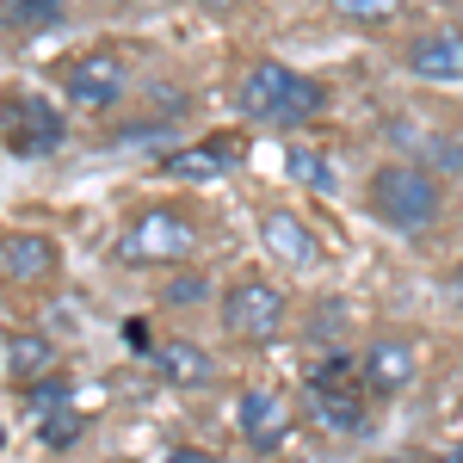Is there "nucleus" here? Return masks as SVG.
<instances>
[{
  "label": "nucleus",
  "instance_id": "f257e3e1",
  "mask_svg": "<svg viewBox=\"0 0 463 463\" xmlns=\"http://www.w3.org/2000/svg\"><path fill=\"white\" fill-rule=\"evenodd\" d=\"M364 211L383 229H395L402 241H420L445 216V174H432L420 161H383L364 185Z\"/></svg>",
  "mask_w": 463,
  "mask_h": 463
},
{
  "label": "nucleus",
  "instance_id": "f03ea898",
  "mask_svg": "<svg viewBox=\"0 0 463 463\" xmlns=\"http://www.w3.org/2000/svg\"><path fill=\"white\" fill-rule=\"evenodd\" d=\"M321 106H327V87L285 69V62H253L235 80V111L266 130H303L309 118H321Z\"/></svg>",
  "mask_w": 463,
  "mask_h": 463
},
{
  "label": "nucleus",
  "instance_id": "7ed1b4c3",
  "mask_svg": "<svg viewBox=\"0 0 463 463\" xmlns=\"http://www.w3.org/2000/svg\"><path fill=\"white\" fill-rule=\"evenodd\" d=\"M198 248V222L174 204H148L124 222V235H118V260H130V266H174L185 253Z\"/></svg>",
  "mask_w": 463,
  "mask_h": 463
},
{
  "label": "nucleus",
  "instance_id": "20e7f679",
  "mask_svg": "<svg viewBox=\"0 0 463 463\" xmlns=\"http://www.w3.org/2000/svg\"><path fill=\"white\" fill-rule=\"evenodd\" d=\"M62 137H69V124H62V111L50 106L43 93L13 87L0 99V143L13 148V155H56Z\"/></svg>",
  "mask_w": 463,
  "mask_h": 463
},
{
  "label": "nucleus",
  "instance_id": "39448f33",
  "mask_svg": "<svg viewBox=\"0 0 463 463\" xmlns=\"http://www.w3.org/2000/svg\"><path fill=\"white\" fill-rule=\"evenodd\" d=\"M285 316H290V303L272 279H235V285L222 290V327H229L235 340L266 346V340L285 334Z\"/></svg>",
  "mask_w": 463,
  "mask_h": 463
},
{
  "label": "nucleus",
  "instance_id": "423d86ee",
  "mask_svg": "<svg viewBox=\"0 0 463 463\" xmlns=\"http://www.w3.org/2000/svg\"><path fill=\"white\" fill-rule=\"evenodd\" d=\"M364 377H358L346 358H327V364H316V377H309V408H316V420L327 432H346V439H358L364 432Z\"/></svg>",
  "mask_w": 463,
  "mask_h": 463
},
{
  "label": "nucleus",
  "instance_id": "0eeeda50",
  "mask_svg": "<svg viewBox=\"0 0 463 463\" xmlns=\"http://www.w3.org/2000/svg\"><path fill=\"white\" fill-rule=\"evenodd\" d=\"M402 69L432 87H463V32L458 25H427L402 43Z\"/></svg>",
  "mask_w": 463,
  "mask_h": 463
},
{
  "label": "nucleus",
  "instance_id": "6e6552de",
  "mask_svg": "<svg viewBox=\"0 0 463 463\" xmlns=\"http://www.w3.org/2000/svg\"><path fill=\"white\" fill-rule=\"evenodd\" d=\"M130 93V62L118 50H87L80 62H69V99L80 111H111Z\"/></svg>",
  "mask_w": 463,
  "mask_h": 463
},
{
  "label": "nucleus",
  "instance_id": "1a4fd4ad",
  "mask_svg": "<svg viewBox=\"0 0 463 463\" xmlns=\"http://www.w3.org/2000/svg\"><path fill=\"white\" fill-rule=\"evenodd\" d=\"M56 266H62V253L50 235H37V229H6L0 235V279L6 285H43V279H56Z\"/></svg>",
  "mask_w": 463,
  "mask_h": 463
},
{
  "label": "nucleus",
  "instance_id": "9d476101",
  "mask_svg": "<svg viewBox=\"0 0 463 463\" xmlns=\"http://www.w3.org/2000/svg\"><path fill=\"white\" fill-rule=\"evenodd\" d=\"M358 377H364V390L371 395H402L414 377H420V353L402 340V334H383V340H371V353L358 364Z\"/></svg>",
  "mask_w": 463,
  "mask_h": 463
},
{
  "label": "nucleus",
  "instance_id": "9b49d317",
  "mask_svg": "<svg viewBox=\"0 0 463 463\" xmlns=\"http://www.w3.org/2000/svg\"><path fill=\"white\" fill-rule=\"evenodd\" d=\"M260 248L272 253L279 266H290V272H309V266L321 260L309 222H303L297 211H279V204H272V211H260Z\"/></svg>",
  "mask_w": 463,
  "mask_h": 463
},
{
  "label": "nucleus",
  "instance_id": "f8f14e48",
  "mask_svg": "<svg viewBox=\"0 0 463 463\" xmlns=\"http://www.w3.org/2000/svg\"><path fill=\"white\" fill-rule=\"evenodd\" d=\"M248 155V143L241 137H204V143H192V148H179V155H167V179H185V185H211V179H222L235 161Z\"/></svg>",
  "mask_w": 463,
  "mask_h": 463
},
{
  "label": "nucleus",
  "instance_id": "ddd939ff",
  "mask_svg": "<svg viewBox=\"0 0 463 463\" xmlns=\"http://www.w3.org/2000/svg\"><path fill=\"white\" fill-rule=\"evenodd\" d=\"M290 432V402L272 390H248L241 395V439L248 451H279Z\"/></svg>",
  "mask_w": 463,
  "mask_h": 463
},
{
  "label": "nucleus",
  "instance_id": "4468645a",
  "mask_svg": "<svg viewBox=\"0 0 463 463\" xmlns=\"http://www.w3.org/2000/svg\"><path fill=\"white\" fill-rule=\"evenodd\" d=\"M390 137L420 167H432V174H463V148L451 143V137H439V130H420V124H408V118H390Z\"/></svg>",
  "mask_w": 463,
  "mask_h": 463
},
{
  "label": "nucleus",
  "instance_id": "2eb2a0df",
  "mask_svg": "<svg viewBox=\"0 0 463 463\" xmlns=\"http://www.w3.org/2000/svg\"><path fill=\"white\" fill-rule=\"evenodd\" d=\"M50 364H56L50 334H37V327H13V334H6V377L37 383V377H50Z\"/></svg>",
  "mask_w": 463,
  "mask_h": 463
},
{
  "label": "nucleus",
  "instance_id": "dca6fc26",
  "mask_svg": "<svg viewBox=\"0 0 463 463\" xmlns=\"http://www.w3.org/2000/svg\"><path fill=\"white\" fill-rule=\"evenodd\" d=\"M155 364H161L167 383H185V390H204V383L216 377L211 353H198V346H185V340H167V346L155 353Z\"/></svg>",
  "mask_w": 463,
  "mask_h": 463
},
{
  "label": "nucleus",
  "instance_id": "f3484780",
  "mask_svg": "<svg viewBox=\"0 0 463 463\" xmlns=\"http://www.w3.org/2000/svg\"><path fill=\"white\" fill-rule=\"evenodd\" d=\"M285 174L297 185H309V192H340V167H334V155H321L309 143H290L285 148Z\"/></svg>",
  "mask_w": 463,
  "mask_h": 463
},
{
  "label": "nucleus",
  "instance_id": "a211bd4d",
  "mask_svg": "<svg viewBox=\"0 0 463 463\" xmlns=\"http://www.w3.org/2000/svg\"><path fill=\"white\" fill-rule=\"evenodd\" d=\"M62 19V0H0V25L6 32H43Z\"/></svg>",
  "mask_w": 463,
  "mask_h": 463
},
{
  "label": "nucleus",
  "instance_id": "6ab92c4d",
  "mask_svg": "<svg viewBox=\"0 0 463 463\" xmlns=\"http://www.w3.org/2000/svg\"><path fill=\"white\" fill-rule=\"evenodd\" d=\"M327 6L346 25H390L395 13H402V0H327Z\"/></svg>",
  "mask_w": 463,
  "mask_h": 463
},
{
  "label": "nucleus",
  "instance_id": "aec40b11",
  "mask_svg": "<svg viewBox=\"0 0 463 463\" xmlns=\"http://www.w3.org/2000/svg\"><path fill=\"white\" fill-rule=\"evenodd\" d=\"M74 427H80V420H74L69 408H56V414L43 420V445H56V451H62V445H74Z\"/></svg>",
  "mask_w": 463,
  "mask_h": 463
},
{
  "label": "nucleus",
  "instance_id": "412c9836",
  "mask_svg": "<svg viewBox=\"0 0 463 463\" xmlns=\"http://www.w3.org/2000/svg\"><path fill=\"white\" fill-rule=\"evenodd\" d=\"M198 297H204V279H192V272L179 285H167V303H198Z\"/></svg>",
  "mask_w": 463,
  "mask_h": 463
},
{
  "label": "nucleus",
  "instance_id": "4be33fe9",
  "mask_svg": "<svg viewBox=\"0 0 463 463\" xmlns=\"http://www.w3.org/2000/svg\"><path fill=\"white\" fill-rule=\"evenodd\" d=\"M167 463H216V458H211V451H198V445H192V451H174Z\"/></svg>",
  "mask_w": 463,
  "mask_h": 463
},
{
  "label": "nucleus",
  "instance_id": "5701e85b",
  "mask_svg": "<svg viewBox=\"0 0 463 463\" xmlns=\"http://www.w3.org/2000/svg\"><path fill=\"white\" fill-rule=\"evenodd\" d=\"M198 6H204V13H235L241 0H198Z\"/></svg>",
  "mask_w": 463,
  "mask_h": 463
},
{
  "label": "nucleus",
  "instance_id": "b1692460",
  "mask_svg": "<svg viewBox=\"0 0 463 463\" xmlns=\"http://www.w3.org/2000/svg\"><path fill=\"white\" fill-rule=\"evenodd\" d=\"M451 297H458V303H463V260H458V266H451Z\"/></svg>",
  "mask_w": 463,
  "mask_h": 463
},
{
  "label": "nucleus",
  "instance_id": "393cba45",
  "mask_svg": "<svg viewBox=\"0 0 463 463\" xmlns=\"http://www.w3.org/2000/svg\"><path fill=\"white\" fill-rule=\"evenodd\" d=\"M458 463H463V445H458Z\"/></svg>",
  "mask_w": 463,
  "mask_h": 463
}]
</instances>
